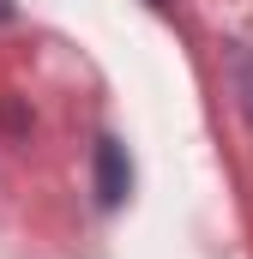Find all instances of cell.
Wrapping results in <instances>:
<instances>
[{"mask_svg": "<svg viewBox=\"0 0 253 259\" xmlns=\"http://www.w3.org/2000/svg\"><path fill=\"white\" fill-rule=\"evenodd\" d=\"M151 6H169V0H151Z\"/></svg>", "mask_w": 253, "mask_h": 259, "instance_id": "3", "label": "cell"}, {"mask_svg": "<svg viewBox=\"0 0 253 259\" xmlns=\"http://www.w3.org/2000/svg\"><path fill=\"white\" fill-rule=\"evenodd\" d=\"M6 18H12V0H0V24H6Z\"/></svg>", "mask_w": 253, "mask_h": 259, "instance_id": "2", "label": "cell"}, {"mask_svg": "<svg viewBox=\"0 0 253 259\" xmlns=\"http://www.w3.org/2000/svg\"><path fill=\"white\" fill-rule=\"evenodd\" d=\"M91 175H97V205H103V211H121L126 193H133V163H126V145L115 139V133L97 139V151H91Z\"/></svg>", "mask_w": 253, "mask_h": 259, "instance_id": "1", "label": "cell"}]
</instances>
